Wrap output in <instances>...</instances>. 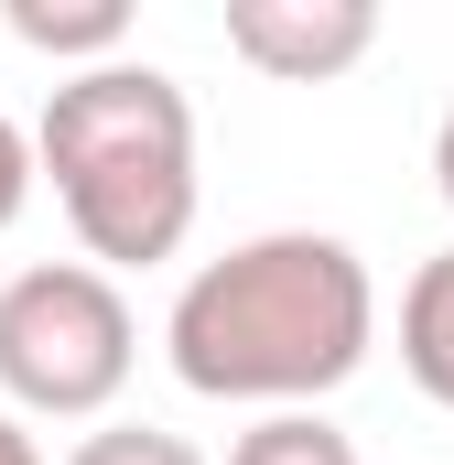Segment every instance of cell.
<instances>
[{
    "instance_id": "obj_10",
    "label": "cell",
    "mask_w": 454,
    "mask_h": 465,
    "mask_svg": "<svg viewBox=\"0 0 454 465\" xmlns=\"http://www.w3.org/2000/svg\"><path fill=\"white\" fill-rule=\"evenodd\" d=\"M0 465H44V444H33V433H22L11 411H0Z\"/></svg>"
},
{
    "instance_id": "obj_8",
    "label": "cell",
    "mask_w": 454,
    "mask_h": 465,
    "mask_svg": "<svg viewBox=\"0 0 454 465\" xmlns=\"http://www.w3.org/2000/svg\"><path fill=\"white\" fill-rule=\"evenodd\" d=\"M65 465H206L184 433H163V422H109V433H87Z\"/></svg>"
},
{
    "instance_id": "obj_1",
    "label": "cell",
    "mask_w": 454,
    "mask_h": 465,
    "mask_svg": "<svg viewBox=\"0 0 454 465\" xmlns=\"http://www.w3.org/2000/svg\"><path fill=\"white\" fill-rule=\"evenodd\" d=\"M379 336V282L368 260L325 228H271L238 238L173 292V379L195 401H260V411H314L368 368Z\"/></svg>"
},
{
    "instance_id": "obj_11",
    "label": "cell",
    "mask_w": 454,
    "mask_h": 465,
    "mask_svg": "<svg viewBox=\"0 0 454 465\" xmlns=\"http://www.w3.org/2000/svg\"><path fill=\"white\" fill-rule=\"evenodd\" d=\"M433 184H444V206H454V109H444V130H433Z\"/></svg>"
},
{
    "instance_id": "obj_9",
    "label": "cell",
    "mask_w": 454,
    "mask_h": 465,
    "mask_svg": "<svg viewBox=\"0 0 454 465\" xmlns=\"http://www.w3.org/2000/svg\"><path fill=\"white\" fill-rule=\"evenodd\" d=\"M22 206H33V141H22V130L0 119V228H11Z\"/></svg>"
},
{
    "instance_id": "obj_6",
    "label": "cell",
    "mask_w": 454,
    "mask_h": 465,
    "mask_svg": "<svg viewBox=\"0 0 454 465\" xmlns=\"http://www.w3.org/2000/svg\"><path fill=\"white\" fill-rule=\"evenodd\" d=\"M11 33H22L33 54L119 65V44H130V0H11Z\"/></svg>"
},
{
    "instance_id": "obj_4",
    "label": "cell",
    "mask_w": 454,
    "mask_h": 465,
    "mask_svg": "<svg viewBox=\"0 0 454 465\" xmlns=\"http://www.w3.org/2000/svg\"><path fill=\"white\" fill-rule=\"evenodd\" d=\"M379 44L368 0H227V54L281 76V87H325Z\"/></svg>"
},
{
    "instance_id": "obj_7",
    "label": "cell",
    "mask_w": 454,
    "mask_h": 465,
    "mask_svg": "<svg viewBox=\"0 0 454 465\" xmlns=\"http://www.w3.org/2000/svg\"><path fill=\"white\" fill-rule=\"evenodd\" d=\"M227 465H357V433H336L325 411H260L227 444Z\"/></svg>"
},
{
    "instance_id": "obj_2",
    "label": "cell",
    "mask_w": 454,
    "mask_h": 465,
    "mask_svg": "<svg viewBox=\"0 0 454 465\" xmlns=\"http://www.w3.org/2000/svg\"><path fill=\"white\" fill-rule=\"evenodd\" d=\"M33 163L87 238V271H152L195 228V98L163 65H76L44 98Z\"/></svg>"
},
{
    "instance_id": "obj_3",
    "label": "cell",
    "mask_w": 454,
    "mask_h": 465,
    "mask_svg": "<svg viewBox=\"0 0 454 465\" xmlns=\"http://www.w3.org/2000/svg\"><path fill=\"white\" fill-rule=\"evenodd\" d=\"M130 368H141V325H130L109 271L33 260V271L0 282V401L11 411L87 422L130 390Z\"/></svg>"
},
{
    "instance_id": "obj_5",
    "label": "cell",
    "mask_w": 454,
    "mask_h": 465,
    "mask_svg": "<svg viewBox=\"0 0 454 465\" xmlns=\"http://www.w3.org/2000/svg\"><path fill=\"white\" fill-rule=\"evenodd\" d=\"M400 368H411L422 401L454 411V249H433L411 271V292H400Z\"/></svg>"
}]
</instances>
